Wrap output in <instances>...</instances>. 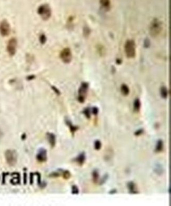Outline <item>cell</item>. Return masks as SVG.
Returning <instances> with one entry per match:
<instances>
[{
  "mask_svg": "<svg viewBox=\"0 0 171 206\" xmlns=\"http://www.w3.org/2000/svg\"><path fill=\"white\" fill-rule=\"evenodd\" d=\"M10 25L6 20L2 21L0 23V33L3 37L9 35L10 33Z\"/></svg>",
  "mask_w": 171,
  "mask_h": 206,
  "instance_id": "ba28073f",
  "label": "cell"
},
{
  "mask_svg": "<svg viewBox=\"0 0 171 206\" xmlns=\"http://www.w3.org/2000/svg\"><path fill=\"white\" fill-rule=\"evenodd\" d=\"M5 157L7 163L10 166H13L16 164L18 159V154L15 150H8L5 152Z\"/></svg>",
  "mask_w": 171,
  "mask_h": 206,
  "instance_id": "7a4b0ae2",
  "label": "cell"
},
{
  "mask_svg": "<svg viewBox=\"0 0 171 206\" xmlns=\"http://www.w3.org/2000/svg\"><path fill=\"white\" fill-rule=\"evenodd\" d=\"M65 122H66V124L69 126L70 131H71V133H72V134H74L75 132L76 131H77L78 130V129H79V127H78L77 126H75V125H73V124L72 123V122H71V121L69 119H66L65 120Z\"/></svg>",
  "mask_w": 171,
  "mask_h": 206,
  "instance_id": "4fadbf2b",
  "label": "cell"
},
{
  "mask_svg": "<svg viewBox=\"0 0 171 206\" xmlns=\"http://www.w3.org/2000/svg\"><path fill=\"white\" fill-rule=\"evenodd\" d=\"M83 113L85 115V116H86V117L88 119H90L91 117V111H90V109L89 108H85L84 110H83Z\"/></svg>",
  "mask_w": 171,
  "mask_h": 206,
  "instance_id": "603a6c76",
  "label": "cell"
},
{
  "mask_svg": "<svg viewBox=\"0 0 171 206\" xmlns=\"http://www.w3.org/2000/svg\"><path fill=\"white\" fill-rule=\"evenodd\" d=\"M101 5L105 8H108L110 5V0H100Z\"/></svg>",
  "mask_w": 171,
  "mask_h": 206,
  "instance_id": "ffe728a7",
  "label": "cell"
},
{
  "mask_svg": "<svg viewBox=\"0 0 171 206\" xmlns=\"http://www.w3.org/2000/svg\"><path fill=\"white\" fill-rule=\"evenodd\" d=\"M92 177H93V181L95 183H96L99 179V173L97 170H94L92 172Z\"/></svg>",
  "mask_w": 171,
  "mask_h": 206,
  "instance_id": "e0dca14e",
  "label": "cell"
},
{
  "mask_svg": "<svg viewBox=\"0 0 171 206\" xmlns=\"http://www.w3.org/2000/svg\"><path fill=\"white\" fill-rule=\"evenodd\" d=\"M89 89V84L88 83L83 82L82 83L80 88L79 90V96L78 100L81 103H83L86 98L88 91Z\"/></svg>",
  "mask_w": 171,
  "mask_h": 206,
  "instance_id": "5b68a950",
  "label": "cell"
},
{
  "mask_svg": "<svg viewBox=\"0 0 171 206\" xmlns=\"http://www.w3.org/2000/svg\"><path fill=\"white\" fill-rule=\"evenodd\" d=\"M125 52L127 57L134 58L135 55V44L134 41L128 40L125 45Z\"/></svg>",
  "mask_w": 171,
  "mask_h": 206,
  "instance_id": "3957f363",
  "label": "cell"
},
{
  "mask_svg": "<svg viewBox=\"0 0 171 206\" xmlns=\"http://www.w3.org/2000/svg\"><path fill=\"white\" fill-rule=\"evenodd\" d=\"M37 159L40 162H44L47 160V152L45 149L41 148L37 155Z\"/></svg>",
  "mask_w": 171,
  "mask_h": 206,
  "instance_id": "9c48e42d",
  "label": "cell"
},
{
  "mask_svg": "<svg viewBox=\"0 0 171 206\" xmlns=\"http://www.w3.org/2000/svg\"><path fill=\"white\" fill-rule=\"evenodd\" d=\"M62 174H63V177L64 179H69L71 177V173L68 170H65V171H62Z\"/></svg>",
  "mask_w": 171,
  "mask_h": 206,
  "instance_id": "7402d4cb",
  "label": "cell"
},
{
  "mask_svg": "<svg viewBox=\"0 0 171 206\" xmlns=\"http://www.w3.org/2000/svg\"><path fill=\"white\" fill-rule=\"evenodd\" d=\"M127 187L129 190V192L130 194H136L139 193V191H138L136 188V185H135V184L133 182L130 181L129 182H128Z\"/></svg>",
  "mask_w": 171,
  "mask_h": 206,
  "instance_id": "8fae6325",
  "label": "cell"
},
{
  "mask_svg": "<svg viewBox=\"0 0 171 206\" xmlns=\"http://www.w3.org/2000/svg\"><path fill=\"white\" fill-rule=\"evenodd\" d=\"M47 139L48 142L52 147H54L56 144V137L55 134L52 133H47Z\"/></svg>",
  "mask_w": 171,
  "mask_h": 206,
  "instance_id": "30bf717a",
  "label": "cell"
},
{
  "mask_svg": "<svg viewBox=\"0 0 171 206\" xmlns=\"http://www.w3.org/2000/svg\"><path fill=\"white\" fill-rule=\"evenodd\" d=\"M163 141L161 139H160L158 141L157 144H156L155 151L156 152H160L163 150Z\"/></svg>",
  "mask_w": 171,
  "mask_h": 206,
  "instance_id": "9a60e30c",
  "label": "cell"
},
{
  "mask_svg": "<svg viewBox=\"0 0 171 206\" xmlns=\"http://www.w3.org/2000/svg\"><path fill=\"white\" fill-rule=\"evenodd\" d=\"M98 111H99L98 108L97 107H96V106H94V107L92 109V113L95 116L97 115L98 113Z\"/></svg>",
  "mask_w": 171,
  "mask_h": 206,
  "instance_id": "4316f807",
  "label": "cell"
},
{
  "mask_svg": "<svg viewBox=\"0 0 171 206\" xmlns=\"http://www.w3.org/2000/svg\"><path fill=\"white\" fill-rule=\"evenodd\" d=\"M116 193H117V191L116 189H112L111 191H110L109 192V194L112 195V194H115Z\"/></svg>",
  "mask_w": 171,
  "mask_h": 206,
  "instance_id": "f546056e",
  "label": "cell"
},
{
  "mask_svg": "<svg viewBox=\"0 0 171 206\" xmlns=\"http://www.w3.org/2000/svg\"><path fill=\"white\" fill-rule=\"evenodd\" d=\"M38 13L42 19L44 20H47L51 15V10L47 5H42L38 9Z\"/></svg>",
  "mask_w": 171,
  "mask_h": 206,
  "instance_id": "277c9868",
  "label": "cell"
},
{
  "mask_svg": "<svg viewBox=\"0 0 171 206\" xmlns=\"http://www.w3.org/2000/svg\"><path fill=\"white\" fill-rule=\"evenodd\" d=\"M85 159H86V156L84 152H82L75 158V161H76L79 165L82 166L84 163Z\"/></svg>",
  "mask_w": 171,
  "mask_h": 206,
  "instance_id": "7c38bea8",
  "label": "cell"
},
{
  "mask_svg": "<svg viewBox=\"0 0 171 206\" xmlns=\"http://www.w3.org/2000/svg\"><path fill=\"white\" fill-rule=\"evenodd\" d=\"M52 88H53V90L56 93H57L58 94H60V92L59 90L58 89H56V88L55 87H52Z\"/></svg>",
  "mask_w": 171,
  "mask_h": 206,
  "instance_id": "f1b7e54d",
  "label": "cell"
},
{
  "mask_svg": "<svg viewBox=\"0 0 171 206\" xmlns=\"http://www.w3.org/2000/svg\"><path fill=\"white\" fill-rule=\"evenodd\" d=\"M143 132H144V130L143 129H140L138 130L136 132H135L134 133V134H135V136H139L143 133Z\"/></svg>",
  "mask_w": 171,
  "mask_h": 206,
  "instance_id": "83f0119b",
  "label": "cell"
},
{
  "mask_svg": "<svg viewBox=\"0 0 171 206\" xmlns=\"http://www.w3.org/2000/svg\"><path fill=\"white\" fill-rule=\"evenodd\" d=\"M72 193L74 195H77L79 193V190L77 187L75 185H74L72 187Z\"/></svg>",
  "mask_w": 171,
  "mask_h": 206,
  "instance_id": "d4e9b609",
  "label": "cell"
},
{
  "mask_svg": "<svg viewBox=\"0 0 171 206\" xmlns=\"http://www.w3.org/2000/svg\"><path fill=\"white\" fill-rule=\"evenodd\" d=\"M60 58L62 61L65 63H70L72 59V55L69 48L64 49L60 54Z\"/></svg>",
  "mask_w": 171,
  "mask_h": 206,
  "instance_id": "52a82bcc",
  "label": "cell"
},
{
  "mask_svg": "<svg viewBox=\"0 0 171 206\" xmlns=\"http://www.w3.org/2000/svg\"><path fill=\"white\" fill-rule=\"evenodd\" d=\"M39 41L40 43L42 44H44V43H45V42L46 41V37L45 35L43 34H41L39 38Z\"/></svg>",
  "mask_w": 171,
  "mask_h": 206,
  "instance_id": "cb8c5ba5",
  "label": "cell"
},
{
  "mask_svg": "<svg viewBox=\"0 0 171 206\" xmlns=\"http://www.w3.org/2000/svg\"><path fill=\"white\" fill-rule=\"evenodd\" d=\"M161 94L163 98L166 99L168 96L167 89L165 87H162L161 88Z\"/></svg>",
  "mask_w": 171,
  "mask_h": 206,
  "instance_id": "ac0fdd59",
  "label": "cell"
},
{
  "mask_svg": "<svg viewBox=\"0 0 171 206\" xmlns=\"http://www.w3.org/2000/svg\"><path fill=\"white\" fill-rule=\"evenodd\" d=\"M102 144L99 140H96L94 142V148L96 150H99L101 148Z\"/></svg>",
  "mask_w": 171,
  "mask_h": 206,
  "instance_id": "44dd1931",
  "label": "cell"
},
{
  "mask_svg": "<svg viewBox=\"0 0 171 206\" xmlns=\"http://www.w3.org/2000/svg\"><path fill=\"white\" fill-rule=\"evenodd\" d=\"M154 170H155V172L159 175H161L163 172V169L160 164L156 165Z\"/></svg>",
  "mask_w": 171,
  "mask_h": 206,
  "instance_id": "d6986e66",
  "label": "cell"
},
{
  "mask_svg": "<svg viewBox=\"0 0 171 206\" xmlns=\"http://www.w3.org/2000/svg\"><path fill=\"white\" fill-rule=\"evenodd\" d=\"M17 45L18 42L16 39L12 38L9 40L7 45V51L10 55L13 56L15 55L16 51Z\"/></svg>",
  "mask_w": 171,
  "mask_h": 206,
  "instance_id": "8992f818",
  "label": "cell"
},
{
  "mask_svg": "<svg viewBox=\"0 0 171 206\" xmlns=\"http://www.w3.org/2000/svg\"><path fill=\"white\" fill-rule=\"evenodd\" d=\"M162 30V23L158 19H154L152 21L149 27V33L151 36L156 37L160 33Z\"/></svg>",
  "mask_w": 171,
  "mask_h": 206,
  "instance_id": "6da1fadb",
  "label": "cell"
},
{
  "mask_svg": "<svg viewBox=\"0 0 171 206\" xmlns=\"http://www.w3.org/2000/svg\"><path fill=\"white\" fill-rule=\"evenodd\" d=\"M121 92H122V93L125 96H127L130 93L129 88L128 87V86L126 84H123L122 85V86H121Z\"/></svg>",
  "mask_w": 171,
  "mask_h": 206,
  "instance_id": "5bb4252c",
  "label": "cell"
},
{
  "mask_svg": "<svg viewBox=\"0 0 171 206\" xmlns=\"http://www.w3.org/2000/svg\"><path fill=\"white\" fill-rule=\"evenodd\" d=\"M141 108V102L140 99H136L134 102V109L136 112H139Z\"/></svg>",
  "mask_w": 171,
  "mask_h": 206,
  "instance_id": "2e32d148",
  "label": "cell"
},
{
  "mask_svg": "<svg viewBox=\"0 0 171 206\" xmlns=\"http://www.w3.org/2000/svg\"><path fill=\"white\" fill-rule=\"evenodd\" d=\"M108 177H109V175L108 174L104 175V176L103 177V178H102L101 181L99 182V184H100V185L101 184V185H102V184H104L106 182V181L108 180Z\"/></svg>",
  "mask_w": 171,
  "mask_h": 206,
  "instance_id": "484cf974",
  "label": "cell"
}]
</instances>
